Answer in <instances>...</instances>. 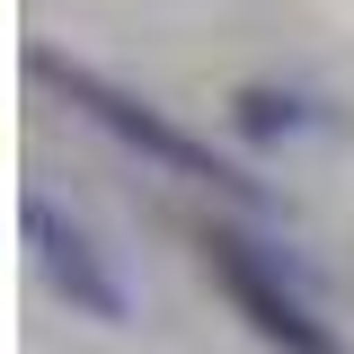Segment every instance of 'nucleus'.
I'll use <instances>...</instances> for the list:
<instances>
[{
  "mask_svg": "<svg viewBox=\"0 0 354 354\" xmlns=\"http://www.w3.org/2000/svg\"><path fill=\"white\" fill-rule=\"evenodd\" d=\"M27 80H44L62 106H80L97 133H115L124 151H142L151 169H169V177H186V186H213V195H230V204H248V213H266L274 195H266L248 169H230L213 142H195L186 124H169L151 97H133V88H115V80H97L88 62H62L53 44H27Z\"/></svg>",
  "mask_w": 354,
  "mask_h": 354,
  "instance_id": "f257e3e1",
  "label": "nucleus"
},
{
  "mask_svg": "<svg viewBox=\"0 0 354 354\" xmlns=\"http://www.w3.org/2000/svg\"><path fill=\"white\" fill-rule=\"evenodd\" d=\"M204 274L221 283V301L239 310L274 354H346V337L319 319L301 266H283V248H266V239H248V230L213 221V230H204Z\"/></svg>",
  "mask_w": 354,
  "mask_h": 354,
  "instance_id": "f03ea898",
  "label": "nucleus"
},
{
  "mask_svg": "<svg viewBox=\"0 0 354 354\" xmlns=\"http://www.w3.org/2000/svg\"><path fill=\"white\" fill-rule=\"evenodd\" d=\"M27 239H36V266H44V283L62 292V301L80 310V319H106V328H124L133 319V292H124V274L106 266V248L88 239L71 213H53L44 195H27Z\"/></svg>",
  "mask_w": 354,
  "mask_h": 354,
  "instance_id": "7ed1b4c3",
  "label": "nucleus"
},
{
  "mask_svg": "<svg viewBox=\"0 0 354 354\" xmlns=\"http://www.w3.org/2000/svg\"><path fill=\"white\" fill-rule=\"evenodd\" d=\"M230 124L248 133V142H292V133L310 124V106L292 97V88H274V80H248L239 97H230Z\"/></svg>",
  "mask_w": 354,
  "mask_h": 354,
  "instance_id": "20e7f679",
  "label": "nucleus"
}]
</instances>
